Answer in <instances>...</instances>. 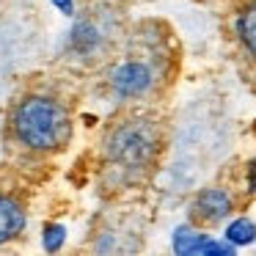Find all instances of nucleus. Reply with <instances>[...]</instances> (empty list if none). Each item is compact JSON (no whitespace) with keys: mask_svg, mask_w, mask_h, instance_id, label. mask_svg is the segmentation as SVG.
I'll return each instance as SVG.
<instances>
[{"mask_svg":"<svg viewBox=\"0 0 256 256\" xmlns=\"http://www.w3.org/2000/svg\"><path fill=\"white\" fill-rule=\"evenodd\" d=\"M154 154V130L146 122H127L108 138V157L124 168H138Z\"/></svg>","mask_w":256,"mask_h":256,"instance_id":"2","label":"nucleus"},{"mask_svg":"<svg viewBox=\"0 0 256 256\" xmlns=\"http://www.w3.org/2000/svg\"><path fill=\"white\" fill-rule=\"evenodd\" d=\"M254 234H256V228H254V223L250 220H234L232 226H228V232H226V237L232 240V242H250L254 240Z\"/></svg>","mask_w":256,"mask_h":256,"instance_id":"8","label":"nucleus"},{"mask_svg":"<svg viewBox=\"0 0 256 256\" xmlns=\"http://www.w3.org/2000/svg\"><path fill=\"white\" fill-rule=\"evenodd\" d=\"M228 212H232V198H228L226 190H204L193 201V218L198 223H220Z\"/></svg>","mask_w":256,"mask_h":256,"instance_id":"4","label":"nucleus"},{"mask_svg":"<svg viewBox=\"0 0 256 256\" xmlns=\"http://www.w3.org/2000/svg\"><path fill=\"white\" fill-rule=\"evenodd\" d=\"M14 135L22 146L34 152H52L69 140V116L50 96H25L14 108Z\"/></svg>","mask_w":256,"mask_h":256,"instance_id":"1","label":"nucleus"},{"mask_svg":"<svg viewBox=\"0 0 256 256\" xmlns=\"http://www.w3.org/2000/svg\"><path fill=\"white\" fill-rule=\"evenodd\" d=\"M64 237H66V228L64 226H58V223H50V226L44 228V250H50V254H56L58 248H61V242H64Z\"/></svg>","mask_w":256,"mask_h":256,"instance_id":"9","label":"nucleus"},{"mask_svg":"<svg viewBox=\"0 0 256 256\" xmlns=\"http://www.w3.org/2000/svg\"><path fill=\"white\" fill-rule=\"evenodd\" d=\"M25 228V210L12 196L0 193V245L14 240Z\"/></svg>","mask_w":256,"mask_h":256,"instance_id":"5","label":"nucleus"},{"mask_svg":"<svg viewBox=\"0 0 256 256\" xmlns=\"http://www.w3.org/2000/svg\"><path fill=\"white\" fill-rule=\"evenodd\" d=\"M110 88L124 100L144 96L152 88V69L140 61H124L122 66L113 69L110 74Z\"/></svg>","mask_w":256,"mask_h":256,"instance_id":"3","label":"nucleus"},{"mask_svg":"<svg viewBox=\"0 0 256 256\" xmlns=\"http://www.w3.org/2000/svg\"><path fill=\"white\" fill-rule=\"evenodd\" d=\"M52 3H56L64 14H72V0H52Z\"/></svg>","mask_w":256,"mask_h":256,"instance_id":"10","label":"nucleus"},{"mask_svg":"<svg viewBox=\"0 0 256 256\" xmlns=\"http://www.w3.org/2000/svg\"><path fill=\"white\" fill-rule=\"evenodd\" d=\"M237 36L240 42L245 44V50L256 58V0L248 3V6L240 12L237 17Z\"/></svg>","mask_w":256,"mask_h":256,"instance_id":"6","label":"nucleus"},{"mask_svg":"<svg viewBox=\"0 0 256 256\" xmlns=\"http://www.w3.org/2000/svg\"><path fill=\"white\" fill-rule=\"evenodd\" d=\"M206 242H210V240H206L204 234L188 232V228H179L176 237H174V248H176V254H204Z\"/></svg>","mask_w":256,"mask_h":256,"instance_id":"7","label":"nucleus"},{"mask_svg":"<svg viewBox=\"0 0 256 256\" xmlns=\"http://www.w3.org/2000/svg\"><path fill=\"white\" fill-rule=\"evenodd\" d=\"M250 190H256V162L250 166Z\"/></svg>","mask_w":256,"mask_h":256,"instance_id":"11","label":"nucleus"}]
</instances>
